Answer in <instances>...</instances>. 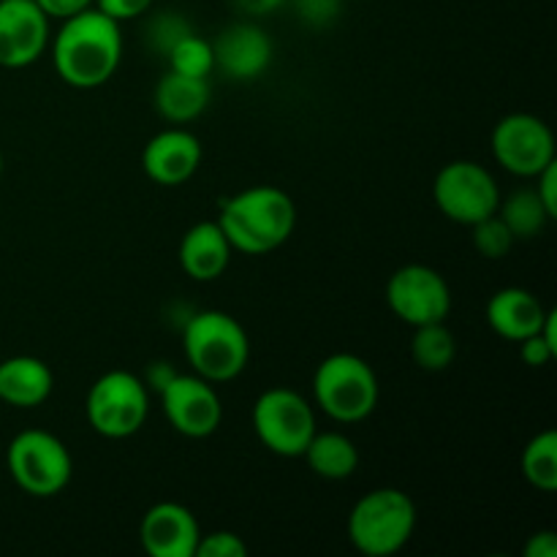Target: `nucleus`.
<instances>
[{
    "label": "nucleus",
    "instance_id": "obj_1",
    "mask_svg": "<svg viewBox=\"0 0 557 557\" xmlns=\"http://www.w3.org/2000/svg\"><path fill=\"white\" fill-rule=\"evenodd\" d=\"M60 22L63 25L52 44V63L60 79L76 90L107 85L123 60L120 22L98 11L96 5Z\"/></svg>",
    "mask_w": 557,
    "mask_h": 557
},
{
    "label": "nucleus",
    "instance_id": "obj_2",
    "mask_svg": "<svg viewBox=\"0 0 557 557\" xmlns=\"http://www.w3.org/2000/svg\"><path fill=\"white\" fill-rule=\"evenodd\" d=\"M218 226L237 253L267 256L297 228V205L275 185H253L223 201Z\"/></svg>",
    "mask_w": 557,
    "mask_h": 557
},
{
    "label": "nucleus",
    "instance_id": "obj_3",
    "mask_svg": "<svg viewBox=\"0 0 557 557\" xmlns=\"http://www.w3.org/2000/svg\"><path fill=\"white\" fill-rule=\"evenodd\" d=\"M183 351L196 375L210 384H226L248 368L250 341L232 313L201 310L185 321Z\"/></svg>",
    "mask_w": 557,
    "mask_h": 557
},
{
    "label": "nucleus",
    "instance_id": "obj_4",
    "mask_svg": "<svg viewBox=\"0 0 557 557\" xmlns=\"http://www.w3.org/2000/svg\"><path fill=\"white\" fill-rule=\"evenodd\" d=\"M417 531V506L397 487L370 490L348 515V539L368 557H392L411 542Z\"/></svg>",
    "mask_w": 557,
    "mask_h": 557
},
{
    "label": "nucleus",
    "instance_id": "obj_5",
    "mask_svg": "<svg viewBox=\"0 0 557 557\" xmlns=\"http://www.w3.org/2000/svg\"><path fill=\"white\" fill-rule=\"evenodd\" d=\"M379 379L368 359L357 354H332L313 375V397L321 411L341 424L368 419L379 406Z\"/></svg>",
    "mask_w": 557,
    "mask_h": 557
},
{
    "label": "nucleus",
    "instance_id": "obj_6",
    "mask_svg": "<svg viewBox=\"0 0 557 557\" xmlns=\"http://www.w3.org/2000/svg\"><path fill=\"white\" fill-rule=\"evenodd\" d=\"M5 466L16 487L33 498H54L74 476L69 446L47 430H25L14 435L5 451Z\"/></svg>",
    "mask_w": 557,
    "mask_h": 557
},
{
    "label": "nucleus",
    "instance_id": "obj_7",
    "mask_svg": "<svg viewBox=\"0 0 557 557\" xmlns=\"http://www.w3.org/2000/svg\"><path fill=\"white\" fill-rule=\"evenodd\" d=\"M85 413L101 438H131L150 417V389L128 370H109L87 392Z\"/></svg>",
    "mask_w": 557,
    "mask_h": 557
},
{
    "label": "nucleus",
    "instance_id": "obj_8",
    "mask_svg": "<svg viewBox=\"0 0 557 557\" xmlns=\"http://www.w3.org/2000/svg\"><path fill=\"white\" fill-rule=\"evenodd\" d=\"M250 419L261 444L277 457H302L319 430L313 406L286 386L261 392Z\"/></svg>",
    "mask_w": 557,
    "mask_h": 557
},
{
    "label": "nucleus",
    "instance_id": "obj_9",
    "mask_svg": "<svg viewBox=\"0 0 557 557\" xmlns=\"http://www.w3.org/2000/svg\"><path fill=\"white\" fill-rule=\"evenodd\" d=\"M433 199L441 215L460 226H473L482 218L495 215L500 205L498 180L476 161H451L435 174Z\"/></svg>",
    "mask_w": 557,
    "mask_h": 557
},
{
    "label": "nucleus",
    "instance_id": "obj_10",
    "mask_svg": "<svg viewBox=\"0 0 557 557\" xmlns=\"http://www.w3.org/2000/svg\"><path fill=\"white\" fill-rule=\"evenodd\" d=\"M392 313L408 326L438 324L449 319L451 288L438 270L428 264H406L392 272L386 283Z\"/></svg>",
    "mask_w": 557,
    "mask_h": 557
},
{
    "label": "nucleus",
    "instance_id": "obj_11",
    "mask_svg": "<svg viewBox=\"0 0 557 557\" xmlns=\"http://www.w3.org/2000/svg\"><path fill=\"white\" fill-rule=\"evenodd\" d=\"M493 156L509 174L536 177L557 161L553 128L531 112L506 114L493 128Z\"/></svg>",
    "mask_w": 557,
    "mask_h": 557
},
{
    "label": "nucleus",
    "instance_id": "obj_12",
    "mask_svg": "<svg viewBox=\"0 0 557 557\" xmlns=\"http://www.w3.org/2000/svg\"><path fill=\"white\" fill-rule=\"evenodd\" d=\"M158 395L169 424L185 438H207L221 428V397L201 375L177 373Z\"/></svg>",
    "mask_w": 557,
    "mask_h": 557
},
{
    "label": "nucleus",
    "instance_id": "obj_13",
    "mask_svg": "<svg viewBox=\"0 0 557 557\" xmlns=\"http://www.w3.org/2000/svg\"><path fill=\"white\" fill-rule=\"evenodd\" d=\"M49 44V16L36 0H0V65L27 69Z\"/></svg>",
    "mask_w": 557,
    "mask_h": 557
},
{
    "label": "nucleus",
    "instance_id": "obj_14",
    "mask_svg": "<svg viewBox=\"0 0 557 557\" xmlns=\"http://www.w3.org/2000/svg\"><path fill=\"white\" fill-rule=\"evenodd\" d=\"M215 69L234 82H253L270 69L272 38L256 22H234L212 41Z\"/></svg>",
    "mask_w": 557,
    "mask_h": 557
},
{
    "label": "nucleus",
    "instance_id": "obj_15",
    "mask_svg": "<svg viewBox=\"0 0 557 557\" xmlns=\"http://www.w3.org/2000/svg\"><path fill=\"white\" fill-rule=\"evenodd\" d=\"M199 539V520L183 504L163 500L141 517L139 542L150 557H196Z\"/></svg>",
    "mask_w": 557,
    "mask_h": 557
},
{
    "label": "nucleus",
    "instance_id": "obj_16",
    "mask_svg": "<svg viewBox=\"0 0 557 557\" xmlns=\"http://www.w3.org/2000/svg\"><path fill=\"white\" fill-rule=\"evenodd\" d=\"M201 141L188 128H166L152 136L141 152V169L163 188L183 185L199 172Z\"/></svg>",
    "mask_w": 557,
    "mask_h": 557
},
{
    "label": "nucleus",
    "instance_id": "obj_17",
    "mask_svg": "<svg viewBox=\"0 0 557 557\" xmlns=\"http://www.w3.org/2000/svg\"><path fill=\"white\" fill-rule=\"evenodd\" d=\"M484 315H487V324L495 335L509 343H520L542 330L547 308L528 288L509 286L490 297Z\"/></svg>",
    "mask_w": 557,
    "mask_h": 557
},
{
    "label": "nucleus",
    "instance_id": "obj_18",
    "mask_svg": "<svg viewBox=\"0 0 557 557\" xmlns=\"http://www.w3.org/2000/svg\"><path fill=\"white\" fill-rule=\"evenodd\" d=\"M177 259L190 281L210 283L226 272L228 261H232V245L218 221H201L190 226L180 239Z\"/></svg>",
    "mask_w": 557,
    "mask_h": 557
},
{
    "label": "nucleus",
    "instance_id": "obj_19",
    "mask_svg": "<svg viewBox=\"0 0 557 557\" xmlns=\"http://www.w3.org/2000/svg\"><path fill=\"white\" fill-rule=\"evenodd\" d=\"M54 375L38 357H9L0 362V400L14 408H38L49 400Z\"/></svg>",
    "mask_w": 557,
    "mask_h": 557
},
{
    "label": "nucleus",
    "instance_id": "obj_20",
    "mask_svg": "<svg viewBox=\"0 0 557 557\" xmlns=\"http://www.w3.org/2000/svg\"><path fill=\"white\" fill-rule=\"evenodd\" d=\"M210 82L201 79V76L177 74V71H166L158 79L156 92H152L156 112L174 125H185L201 117L205 109L210 107Z\"/></svg>",
    "mask_w": 557,
    "mask_h": 557
},
{
    "label": "nucleus",
    "instance_id": "obj_21",
    "mask_svg": "<svg viewBox=\"0 0 557 557\" xmlns=\"http://www.w3.org/2000/svg\"><path fill=\"white\" fill-rule=\"evenodd\" d=\"M302 457L315 476L330 479V482H343V479L354 476L359 468L357 444L343 433H319L315 430Z\"/></svg>",
    "mask_w": 557,
    "mask_h": 557
},
{
    "label": "nucleus",
    "instance_id": "obj_22",
    "mask_svg": "<svg viewBox=\"0 0 557 557\" xmlns=\"http://www.w3.org/2000/svg\"><path fill=\"white\" fill-rule=\"evenodd\" d=\"M498 218L509 226L515 239H533L553 223V215L539 199L536 188H522L517 194L506 196L498 205Z\"/></svg>",
    "mask_w": 557,
    "mask_h": 557
},
{
    "label": "nucleus",
    "instance_id": "obj_23",
    "mask_svg": "<svg viewBox=\"0 0 557 557\" xmlns=\"http://www.w3.org/2000/svg\"><path fill=\"white\" fill-rule=\"evenodd\" d=\"M457 357V341L455 332L446 326V321L438 324L413 326L411 337V359L417 368L428 370V373H441L449 368Z\"/></svg>",
    "mask_w": 557,
    "mask_h": 557
},
{
    "label": "nucleus",
    "instance_id": "obj_24",
    "mask_svg": "<svg viewBox=\"0 0 557 557\" xmlns=\"http://www.w3.org/2000/svg\"><path fill=\"white\" fill-rule=\"evenodd\" d=\"M522 476L539 493H555L557 490V433L544 430L528 441L522 451Z\"/></svg>",
    "mask_w": 557,
    "mask_h": 557
},
{
    "label": "nucleus",
    "instance_id": "obj_25",
    "mask_svg": "<svg viewBox=\"0 0 557 557\" xmlns=\"http://www.w3.org/2000/svg\"><path fill=\"white\" fill-rule=\"evenodd\" d=\"M169 71H177L185 76H201V79H210V74L215 71V54H212V44L207 38L188 33V36L180 38L172 49H169Z\"/></svg>",
    "mask_w": 557,
    "mask_h": 557
},
{
    "label": "nucleus",
    "instance_id": "obj_26",
    "mask_svg": "<svg viewBox=\"0 0 557 557\" xmlns=\"http://www.w3.org/2000/svg\"><path fill=\"white\" fill-rule=\"evenodd\" d=\"M468 228H471L473 248H476V253L482 256V259H493V261L506 259L517 243L515 234L509 232V226L498 218V212H495V215L482 218V221L473 223V226Z\"/></svg>",
    "mask_w": 557,
    "mask_h": 557
},
{
    "label": "nucleus",
    "instance_id": "obj_27",
    "mask_svg": "<svg viewBox=\"0 0 557 557\" xmlns=\"http://www.w3.org/2000/svg\"><path fill=\"white\" fill-rule=\"evenodd\" d=\"M188 33L194 30H190V25L183 16H177L174 11H163V14H158L156 20L150 22V27H147V41H150V47L156 49V52L169 54V49H172L180 38L188 36Z\"/></svg>",
    "mask_w": 557,
    "mask_h": 557
},
{
    "label": "nucleus",
    "instance_id": "obj_28",
    "mask_svg": "<svg viewBox=\"0 0 557 557\" xmlns=\"http://www.w3.org/2000/svg\"><path fill=\"white\" fill-rule=\"evenodd\" d=\"M248 555V544L232 531H212L201 533L199 544H196V557H245Z\"/></svg>",
    "mask_w": 557,
    "mask_h": 557
},
{
    "label": "nucleus",
    "instance_id": "obj_29",
    "mask_svg": "<svg viewBox=\"0 0 557 557\" xmlns=\"http://www.w3.org/2000/svg\"><path fill=\"white\" fill-rule=\"evenodd\" d=\"M520 357L528 368H547V364L557 357V348L542 335V332H536V335L520 341Z\"/></svg>",
    "mask_w": 557,
    "mask_h": 557
},
{
    "label": "nucleus",
    "instance_id": "obj_30",
    "mask_svg": "<svg viewBox=\"0 0 557 557\" xmlns=\"http://www.w3.org/2000/svg\"><path fill=\"white\" fill-rule=\"evenodd\" d=\"M98 11H103L107 16H112L114 22H131L139 20L141 14H147L152 5V0H92Z\"/></svg>",
    "mask_w": 557,
    "mask_h": 557
},
{
    "label": "nucleus",
    "instance_id": "obj_31",
    "mask_svg": "<svg viewBox=\"0 0 557 557\" xmlns=\"http://www.w3.org/2000/svg\"><path fill=\"white\" fill-rule=\"evenodd\" d=\"M533 180H536L539 199H542V205L547 207V212L555 221L557 218V161L549 163L547 169H542Z\"/></svg>",
    "mask_w": 557,
    "mask_h": 557
},
{
    "label": "nucleus",
    "instance_id": "obj_32",
    "mask_svg": "<svg viewBox=\"0 0 557 557\" xmlns=\"http://www.w3.org/2000/svg\"><path fill=\"white\" fill-rule=\"evenodd\" d=\"M36 3L41 5L49 20H69V16L90 9L92 0H36Z\"/></svg>",
    "mask_w": 557,
    "mask_h": 557
},
{
    "label": "nucleus",
    "instance_id": "obj_33",
    "mask_svg": "<svg viewBox=\"0 0 557 557\" xmlns=\"http://www.w3.org/2000/svg\"><path fill=\"white\" fill-rule=\"evenodd\" d=\"M525 557H557V533L555 531H536L528 536Z\"/></svg>",
    "mask_w": 557,
    "mask_h": 557
},
{
    "label": "nucleus",
    "instance_id": "obj_34",
    "mask_svg": "<svg viewBox=\"0 0 557 557\" xmlns=\"http://www.w3.org/2000/svg\"><path fill=\"white\" fill-rule=\"evenodd\" d=\"M234 5H237L243 14H250V16H267L272 14L275 9H281L286 0H232Z\"/></svg>",
    "mask_w": 557,
    "mask_h": 557
},
{
    "label": "nucleus",
    "instance_id": "obj_35",
    "mask_svg": "<svg viewBox=\"0 0 557 557\" xmlns=\"http://www.w3.org/2000/svg\"><path fill=\"white\" fill-rule=\"evenodd\" d=\"M174 375H177V370L166 368V364H163V362H156L150 370H147L145 379H141V381H145V384H147V389H150V386H152V389H156V392H161L163 386H166L169 381L174 379Z\"/></svg>",
    "mask_w": 557,
    "mask_h": 557
},
{
    "label": "nucleus",
    "instance_id": "obj_36",
    "mask_svg": "<svg viewBox=\"0 0 557 557\" xmlns=\"http://www.w3.org/2000/svg\"><path fill=\"white\" fill-rule=\"evenodd\" d=\"M0 174H3V152H0Z\"/></svg>",
    "mask_w": 557,
    "mask_h": 557
},
{
    "label": "nucleus",
    "instance_id": "obj_37",
    "mask_svg": "<svg viewBox=\"0 0 557 557\" xmlns=\"http://www.w3.org/2000/svg\"><path fill=\"white\" fill-rule=\"evenodd\" d=\"M297 3H299V5H302V3H310V0H297Z\"/></svg>",
    "mask_w": 557,
    "mask_h": 557
}]
</instances>
